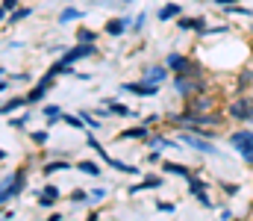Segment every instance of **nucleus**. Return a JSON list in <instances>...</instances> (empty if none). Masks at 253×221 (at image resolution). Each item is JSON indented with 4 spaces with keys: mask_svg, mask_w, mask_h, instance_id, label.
I'll return each mask as SVG.
<instances>
[{
    "mask_svg": "<svg viewBox=\"0 0 253 221\" xmlns=\"http://www.w3.org/2000/svg\"><path fill=\"white\" fill-rule=\"evenodd\" d=\"M100 103L112 112V115H121V118H126V115H132V109L129 106H124V103H118L115 97H100Z\"/></svg>",
    "mask_w": 253,
    "mask_h": 221,
    "instance_id": "a211bd4d",
    "label": "nucleus"
},
{
    "mask_svg": "<svg viewBox=\"0 0 253 221\" xmlns=\"http://www.w3.org/2000/svg\"><path fill=\"white\" fill-rule=\"evenodd\" d=\"M53 83H56V77L47 71L39 83H36V86H33V88H30V91H27V103H39V100H44V94L53 88Z\"/></svg>",
    "mask_w": 253,
    "mask_h": 221,
    "instance_id": "0eeeda50",
    "label": "nucleus"
},
{
    "mask_svg": "<svg viewBox=\"0 0 253 221\" xmlns=\"http://www.w3.org/2000/svg\"><path fill=\"white\" fill-rule=\"evenodd\" d=\"M21 106H30V103H27V94H21V97H12V100L0 103V115H12V112H15V109H21Z\"/></svg>",
    "mask_w": 253,
    "mask_h": 221,
    "instance_id": "5701e85b",
    "label": "nucleus"
},
{
    "mask_svg": "<svg viewBox=\"0 0 253 221\" xmlns=\"http://www.w3.org/2000/svg\"><path fill=\"white\" fill-rule=\"evenodd\" d=\"M129 27H132V21H129V18H109V21H106V27H103V33H106V36H112V39H121L124 33H129Z\"/></svg>",
    "mask_w": 253,
    "mask_h": 221,
    "instance_id": "f8f14e48",
    "label": "nucleus"
},
{
    "mask_svg": "<svg viewBox=\"0 0 253 221\" xmlns=\"http://www.w3.org/2000/svg\"><path fill=\"white\" fill-rule=\"evenodd\" d=\"M88 201H94V204H103V201H106V189H103V186H94V189L88 192Z\"/></svg>",
    "mask_w": 253,
    "mask_h": 221,
    "instance_id": "2f4dec72",
    "label": "nucleus"
},
{
    "mask_svg": "<svg viewBox=\"0 0 253 221\" xmlns=\"http://www.w3.org/2000/svg\"><path fill=\"white\" fill-rule=\"evenodd\" d=\"M183 15V6L180 3H174V0H168L162 9H159V21H177Z\"/></svg>",
    "mask_w": 253,
    "mask_h": 221,
    "instance_id": "f3484780",
    "label": "nucleus"
},
{
    "mask_svg": "<svg viewBox=\"0 0 253 221\" xmlns=\"http://www.w3.org/2000/svg\"><path fill=\"white\" fill-rule=\"evenodd\" d=\"M74 168H77L80 174H88V177H100V174H103V168H100L97 162H91V159H80Z\"/></svg>",
    "mask_w": 253,
    "mask_h": 221,
    "instance_id": "4be33fe9",
    "label": "nucleus"
},
{
    "mask_svg": "<svg viewBox=\"0 0 253 221\" xmlns=\"http://www.w3.org/2000/svg\"><path fill=\"white\" fill-rule=\"evenodd\" d=\"M94 53H97V44H91V42H74V47H68L59 59H62L65 65H74V62L91 59Z\"/></svg>",
    "mask_w": 253,
    "mask_h": 221,
    "instance_id": "423d86ee",
    "label": "nucleus"
},
{
    "mask_svg": "<svg viewBox=\"0 0 253 221\" xmlns=\"http://www.w3.org/2000/svg\"><path fill=\"white\" fill-rule=\"evenodd\" d=\"M3 18H9V12H6V9L0 6V21H3Z\"/></svg>",
    "mask_w": 253,
    "mask_h": 221,
    "instance_id": "a18cd8bd",
    "label": "nucleus"
},
{
    "mask_svg": "<svg viewBox=\"0 0 253 221\" xmlns=\"http://www.w3.org/2000/svg\"><path fill=\"white\" fill-rule=\"evenodd\" d=\"M144 145H147V147H156V150H171V147H180V142L165 139V136H147V139H144Z\"/></svg>",
    "mask_w": 253,
    "mask_h": 221,
    "instance_id": "aec40b11",
    "label": "nucleus"
},
{
    "mask_svg": "<svg viewBox=\"0 0 253 221\" xmlns=\"http://www.w3.org/2000/svg\"><path fill=\"white\" fill-rule=\"evenodd\" d=\"M141 80L144 83H153V86H162L168 80V65H150L141 71Z\"/></svg>",
    "mask_w": 253,
    "mask_h": 221,
    "instance_id": "2eb2a0df",
    "label": "nucleus"
},
{
    "mask_svg": "<svg viewBox=\"0 0 253 221\" xmlns=\"http://www.w3.org/2000/svg\"><path fill=\"white\" fill-rule=\"evenodd\" d=\"M83 15H85L83 9H74V6H68L62 15H59V24H71V21H80Z\"/></svg>",
    "mask_w": 253,
    "mask_h": 221,
    "instance_id": "bb28decb",
    "label": "nucleus"
},
{
    "mask_svg": "<svg viewBox=\"0 0 253 221\" xmlns=\"http://www.w3.org/2000/svg\"><path fill=\"white\" fill-rule=\"evenodd\" d=\"M251 83H253V74L251 71H242V74H239V83H236V86H239V91H245Z\"/></svg>",
    "mask_w": 253,
    "mask_h": 221,
    "instance_id": "c9c22d12",
    "label": "nucleus"
},
{
    "mask_svg": "<svg viewBox=\"0 0 253 221\" xmlns=\"http://www.w3.org/2000/svg\"><path fill=\"white\" fill-rule=\"evenodd\" d=\"M33 15V9L30 6H21V9H15V12H9V24H18V21H24V18H30Z\"/></svg>",
    "mask_w": 253,
    "mask_h": 221,
    "instance_id": "c85d7f7f",
    "label": "nucleus"
},
{
    "mask_svg": "<svg viewBox=\"0 0 253 221\" xmlns=\"http://www.w3.org/2000/svg\"><path fill=\"white\" fill-rule=\"evenodd\" d=\"M224 12H227V15H236V18H253V9H248V6H239V3L227 6Z\"/></svg>",
    "mask_w": 253,
    "mask_h": 221,
    "instance_id": "cd10ccee",
    "label": "nucleus"
},
{
    "mask_svg": "<svg viewBox=\"0 0 253 221\" xmlns=\"http://www.w3.org/2000/svg\"><path fill=\"white\" fill-rule=\"evenodd\" d=\"M30 124V112L27 115H15V118H9V127H15V130H21V127H27Z\"/></svg>",
    "mask_w": 253,
    "mask_h": 221,
    "instance_id": "473e14b6",
    "label": "nucleus"
},
{
    "mask_svg": "<svg viewBox=\"0 0 253 221\" xmlns=\"http://www.w3.org/2000/svg\"><path fill=\"white\" fill-rule=\"evenodd\" d=\"M215 6H221V9H227V6H233V3H239V0H212Z\"/></svg>",
    "mask_w": 253,
    "mask_h": 221,
    "instance_id": "79ce46f5",
    "label": "nucleus"
},
{
    "mask_svg": "<svg viewBox=\"0 0 253 221\" xmlns=\"http://www.w3.org/2000/svg\"><path fill=\"white\" fill-rule=\"evenodd\" d=\"M6 88H9V83H6V80H0V94H3Z\"/></svg>",
    "mask_w": 253,
    "mask_h": 221,
    "instance_id": "c03bdc74",
    "label": "nucleus"
},
{
    "mask_svg": "<svg viewBox=\"0 0 253 221\" xmlns=\"http://www.w3.org/2000/svg\"><path fill=\"white\" fill-rule=\"evenodd\" d=\"M0 6H3V9H6V12H15V9H18V0H3V3H0Z\"/></svg>",
    "mask_w": 253,
    "mask_h": 221,
    "instance_id": "a19ab883",
    "label": "nucleus"
},
{
    "mask_svg": "<svg viewBox=\"0 0 253 221\" xmlns=\"http://www.w3.org/2000/svg\"><path fill=\"white\" fill-rule=\"evenodd\" d=\"M85 145L91 147V150H94V153H97V156H100V159H103V162H106V165H109V159H112V153H109V150H106V147L100 145V142H97V139H94V136H85Z\"/></svg>",
    "mask_w": 253,
    "mask_h": 221,
    "instance_id": "b1692460",
    "label": "nucleus"
},
{
    "mask_svg": "<svg viewBox=\"0 0 253 221\" xmlns=\"http://www.w3.org/2000/svg\"><path fill=\"white\" fill-rule=\"evenodd\" d=\"M162 186H165V177H159V174H147L144 180H138L135 186H129L126 195H141V192H147V189H162Z\"/></svg>",
    "mask_w": 253,
    "mask_h": 221,
    "instance_id": "9b49d317",
    "label": "nucleus"
},
{
    "mask_svg": "<svg viewBox=\"0 0 253 221\" xmlns=\"http://www.w3.org/2000/svg\"><path fill=\"white\" fill-rule=\"evenodd\" d=\"M59 171H74V165H71L68 159H50V162H44V165H42V174H44V177L59 174Z\"/></svg>",
    "mask_w": 253,
    "mask_h": 221,
    "instance_id": "dca6fc26",
    "label": "nucleus"
},
{
    "mask_svg": "<svg viewBox=\"0 0 253 221\" xmlns=\"http://www.w3.org/2000/svg\"><path fill=\"white\" fill-rule=\"evenodd\" d=\"M215 106H218V100L209 91H200V94H194V97L186 100V109H191V112H212Z\"/></svg>",
    "mask_w": 253,
    "mask_h": 221,
    "instance_id": "6e6552de",
    "label": "nucleus"
},
{
    "mask_svg": "<svg viewBox=\"0 0 253 221\" xmlns=\"http://www.w3.org/2000/svg\"><path fill=\"white\" fill-rule=\"evenodd\" d=\"M221 189L227 192V198H236V195H239V186H236V183H221Z\"/></svg>",
    "mask_w": 253,
    "mask_h": 221,
    "instance_id": "58836bf2",
    "label": "nucleus"
},
{
    "mask_svg": "<svg viewBox=\"0 0 253 221\" xmlns=\"http://www.w3.org/2000/svg\"><path fill=\"white\" fill-rule=\"evenodd\" d=\"M156 210H159V213H177V207H174L171 201H156Z\"/></svg>",
    "mask_w": 253,
    "mask_h": 221,
    "instance_id": "4c0bfd02",
    "label": "nucleus"
},
{
    "mask_svg": "<svg viewBox=\"0 0 253 221\" xmlns=\"http://www.w3.org/2000/svg\"><path fill=\"white\" fill-rule=\"evenodd\" d=\"M44 118H47V127H56L62 121V106H56V103L44 106Z\"/></svg>",
    "mask_w": 253,
    "mask_h": 221,
    "instance_id": "393cba45",
    "label": "nucleus"
},
{
    "mask_svg": "<svg viewBox=\"0 0 253 221\" xmlns=\"http://www.w3.org/2000/svg\"><path fill=\"white\" fill-rule=\"evenodd\" d=\"M121 91L138 94V97H156V94H159V86H153V83H144V80H138V83H124V86H121Z\"/></svg>",
    "mask_w": 253,
    "mask_h": 221,
    "instance_id": "1a4fd4ad",
    "label": "nucleus"
},
{
    "mask_svg": "<svg viewBox=\"0 0 253 221\" xmlns=\"http://www.w3.org/2000/svg\"><path fill=\"white\" fill-rule=\"evenodd\" d=\"M56 201H59V189H56L53 183H50V186H44V189H42V195H39V207H53Z\"/></svg>",
    "mask_w": 253,
    "mask_h": 221,
    "instance_id": "412c9836",
    "label": "nucleus"
},
{
    "mask_svg": "<svg viewBox=\"0 0 253 221\" xmlns=\"http://www.w3.org/2000/svg\"><path fill=\"white\" fill-rule=\"evenodd\" d=\"M147 162H162V150H150L147 153Z\"/></svg>",
    "mask_w": 253,
    "mask_h": 221,
    "instance_id": "ea45409f",
    "label": "nucleus"
},
{
    "mask_svg": "<svg viewBox=\"0 0 253 221\" xmlns=\"http://www.w3.org/2000/svg\"><path fill=\"white\" fill-rule=\"evenodd\" d=\"M177 142L186 145L189 150H200V153H209V156H221V150L215 147V142L209 136H200V133H191V130H180Z\"/></svg>",
    "mask_w": 253,
    "mask_h": 221,
    "instance_id": "20e7f679",
    "label": "nucleus"
},
{
    "mask_svg": "<svg viewBox=\"0 0 253 221\" xmlns=\"http://www.w3.org/2000/svg\"><path fill=\"white\" fill-rule=\"evenodd\" d=\"M156 121H159V115H147V118H144V124H147V127H153Z\"/></svg>",
    "mask_w": 253,
    "mask_h": 221,
    "instance_id": "37998d69",
    "label": "nucleus"
},
{
    "mask_svg": "<svg viewBox=\"0 0 253 221\" xmlns=\"http://www.w3.org/2000/svg\"><path fill=\"white\" fill-rule=\"evenodd\" d=\"M227 139H230V147L242 156V162H245L248 168H253V130L251 127H239V130H233Z\"/></svg>",
    "mask_w": 253,
    "mask_h": 221,
    "instance_id": "7ed1b4c3",
    "label": "nucleus"
},
{
    "mask_svg": "<svg viewBox=\"0 0 253 221\" xmlns=\"http://www.w3.org/2000/svg\"><path fill=\"white\" fill-rule=\"evenodd\" d=\"M121 3H132V0H121Z\"/></svg>",
    "mask_w": 253,
    "mask_h": 221,
    "instance_id": "49530a36",
    "label": "nucleus"
},
{
    "mask_svg": "<svg viewBox=\"0 0 253 221\" xmlns=\"http://www.w3.org/2000/svg\"><path fill=\"white\" fill-rule=\"evenodd\" d=\"M80 115H83V121H85V127H91V130H100V127H103V124H100V121H97V118H94L91 112H85V109H83Z\"/></svg>",
    "mask_w": 253,
    "mask_h": 221,
    "instance_id": "72a5a7b5",
    "label": "nucleus"
},
{
    "mask_svg": "<svg viewBox=\"0 0 253 221\" xmlns=\"http://www.w3.org/2000/svg\"><path fill=\"white\" fill-rule=\"evenodd\" d=\"M206 88H209V83H206L203 74H174V91H177L183 100H189V97L206 91Z\"/></svg>",
    "mask_w": 253,
    "mask_h": 221,
    "instance_id": "f257e3e1",
    "label": "nucleus"
},
{
    "mask_svg": "<svg viewBox=\"0 0 253 221\" xmlns=\"http://www.w3.org/2000/svg\"><path fill=\"white\" fill-rule=\"evenodd\" d=\"M30 139H33L36 145H47V139H50V136H47V130H39V133H33Z\"/></svg>",
    "mask_w": 253,
    "mask_h": 221,
    "instance_id": "e433bc0d",
    "label": "nucleus"
},
{
    "mask_svg": "<svg viewBox=\"0 0 253 221\" xmlns=\"http://www.w3.org/2000/svg\"><path fill=\"white\" fill-rule=\"evenodd\" d=\"M162 171L171 174V177H183V180H189L191 174H197V168H189V165H183V162H171V159L162 162Z\"/></svg>",
    "mask_w": 253,
    "mask_h": 221,
    "instance_id": "4468645a",
    "label": "nucleus"
},
{
    "mask_svg": "<svg viewBox=\"0 0 253 221\" xmlns=\"http://www.w3.org/2000/svg\"><path fill=\"white\" fill-rule=\"evenodd\" d=\"M206 27H209L206 18H189V15H180V18H177V30H180V33H197V36H200Z\"/></svg>",
    "mask_w": 253,
    "mask_h": 221,
    "instance_id": "9d476101",
    "label": "nucleus"
},
{
    "mask_svg": "<svg viewBox=\"0 0 253 221\" xmlns=\"http://www.w3.org/2000/svg\"><path fill=\"white\" fill-rule=\"evenodd\" d=\"M150 136V127L141 121V124H135V127H129V130H121V133H115V139L118 142H129V139H138V142H144Z\"/></svg>",
    "mask_w": 253,
    "mask_h": 221,
    "instance_id": "ddd939ff",
    "label": "nucleus"
},
{
    "mask_svg": "<svg viewBox=\"0 0 253 221\" xmlns=\"http://www.w3.org/2000/svg\"><path fill=\"white\" fill-rule=\"evenodd\" d=\"M191 198H194L203 210H215V201L209 198V189H197V192H191Z\"/></svg>",
    "mask_w": 253,
    "mask_h": 221,
    "instance_id": "a878e982",
    "label": "nucleus"
},
{
    "mask_svg": "<svg viewBox=\"0 0 253 221\" xmlns=\"http://www.w3.org/2000/svg\"><path fill=\"white\" fill-rule=\"evenodd\" d=\"M109 168H115V171H121V174H129V177H141L144 171L138 168V165H129V162H121V159H109Z\"/></svg>",
    "mask_w": 253,
    "mask_h": 221,
    "instance_id": "6ab92c4d",
    "label": "nucleus"
},
{
    "mask_svg": "<svg viewBox=\"0 0 253 221\" xmlns=\"http://www.w3.org/2000/svg\"><path fill=\"white\" fill-rule=\"evenodd\" d=\"M71 204H88V192L85 189H74L71 192Z\"/></svg>",
    "mask_w": 253,
    "mask_h": 221,
    "instance_id": "f704fd0d",
    "label": "nucleus"
},
{
    "mask_svg": "<svg viewBox=\"0 0 253 221\" xmlns=\"http://www.w3.org/2000/svg\"><path fill=\"white\" fill-rule=\"evenodd\" d=\"M251 30H253V27H251Z\"/></svg>",
    "mask_w": 253,
    "mask_h": 221,
    "instance_id": "de8ad7c7",
    "label": "nucleus"
},
{
    "mask_svg": "<svg viewBox=\"0 0 253 221\" xmlns=\"http://www.w3.org/2000/svg\"><path fill=\"white\" fill-rule=\"evenodd\" d=\"M224 112H227V118L236 121V124H251L253 121V97L251 94H245V91L236 94L233 100H227Z\"/></svg>",
    "mask_w": 253,
    "mask_h": 221,
    "instance_id": "f03ea898",
    "label": "nucleus"
},
{
    "mask_svg": "<svg viewBox=\"0 0 253 221\" xmlns=\"http://www.w3.org/2000/svg\"><path fill=\"white\" fill-rule=\"evenodd\" d=\"M77 42H91V44H97V33H94V30H77Z\"/></svg>",
    "mask_w": 253,
    "mask_h": 221,
    "instance_id": "7c9ffc66",
    "label": "nucleus"
},
{
    "mask_svg": "<svg viewBox=\"0 0 253 221\" xmlns=\"http://www.w3.org/2000/svg\"><path fill=\"white\" fill-rule=\"evenodd\" d=\"M165 65H168V71L171 74H203L200 71V65L191 59L189 53H177V50L165 56Z\"/></svg>",
    "mask_w": 253,
    "mask_h": 221,
    "instance_id": "39448f33",
    "label": "nucleus"
},
{
    "mask_svg": "<svg viewBox=\"0 0 253 221\" xmlns=\"http://www.w3.org/2000/svg\"><path fill=\"white\" fill-rule=\"evenodd\" d=\"M144 24H147V12H138V15L132 18V27H129V33H141V30H144Z\"/></svg>",
    "mask_w": 253,
    "mask_h": 221,
    "instance_id": "c756f323",
    "label": "nucleus"
}]
</instances>
